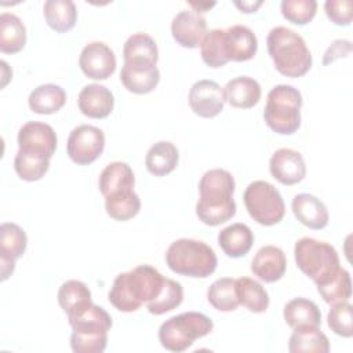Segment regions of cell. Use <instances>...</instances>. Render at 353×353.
<instances>
[{"mask_svg": "<svg viewBox=\"0 0 353 353\" xmlns=\"http://www.w3.org/2000/svg\"><path fill=\"white\" fill-rule=\"evenodd\" d=\"M28 237L25 230L14 222H3L0 226V259L15 262L25 254Z\"/></svg>", "mask_w": 353, "mask_h": 353, "instance_id": "obj_32", "label": "cell"}, {"mask_svg": "<svg viewBox=\"0 0 353 353\" xmlns=\"http://www.w3.org/2000/svg\"><path fill=\"white\" fill-rule=\"evenodd\" d=\"M106 214L116 221H128L141 210V199L134 190L105 197Z\"/></svg>", "mask_w": 353, "mask_h": 353, "instance_id": "obj_37", "label": "cell"}, {"mask_svg": "<svg viewBox=\"0 0 353 353\" xmlns=\"http://www.w3.org/2000/svg\"><path fill=\"white\" fill-rule=\"evenodd\" d=\"M66 103V92L61 85L47 83L37 85L29 94L28 105L32 112L39 114H52Z\"/></svg>", "mask_w": 353, "mask_h": 353, "instance_id": "obj_25", "label": "cell"}, {"mask_svg": "<svg viewBox=\"0 0 353 353\" xmlns=\"http://www.w3.org/2000/svg\"><path fill=\"white\" fill-rule=\"evenodd\" d=\"M43 14L47 25L58 33L70 30L77 21V8L72 0H47Z\"/></svg>", "mask_w": 353, "mask_h": 353, "instance_id": "obj_29", "label": "cell"}, {"mask_svg": "<svg viewBox=\"0 0 353 353\" xmlns=\"http://www.w3.org/2000/svg\"><path fill=\"white\" fill-rule=\"evenodd\" d=\"M291 353H328L330 341L327 335L316 325L295 328L288 341Z\"/></svg>", "mask_w": 353, "mask_h": 353, "instance_id": "obj_27", "label": "cell"}, {"mask_svg": "<svg viewBox=\"0 0 353 353\" xmlns=\"http://www.w3.org/2000/svg\"><path fill=\"white\" fill-rule=\"evenodd\" d=\"M120 80L124 88L132 94H149L160 81V70L156 65L124 63L120 72Z\"/></svg>", "mask_w": 353, "mask_h": 353, "instance_id": "obj_19", "label": "cell"}, {"mask_svg": "<svg viewBox=\"0 0 353 353\" xmlns=\"http://www.w3.org/2000/svg\"><path fill=\"white\" fill-rule=\"evenodd\" d=\"M18 150L44 159H51L57 149L54 128L43 121H28L18 131Z\"/></svg>", "mask_w": 353, "mask_h": 353, "instance_id": "obj_10", "label": "cell"}, {"mask_svg": "<svg viewBox=\"0 0 353 353\" xmlns=\"http://www.w3.org/2000/svg\"><path fill=\"white\" fill-rule=\"evenodd\" d=\"M165 263L176 274L205 279L215 272L218 259L215 251L204 241L178 239L167 248Z\"/></svg>", "mask_w": 353, "mask_h": 353, "instance_id": "obj_4", "label": "cell"}, {"mask_svg": "<svg viewBox=\"0 0 353 353\" xmlns=\"http://www.w3.org/2000/svg\"><path fill=\"white\" fill-rule=\"evenodd\" d=\"M189 106L194 114L212 119L223 110L225 92L223 88L214 80H199L193 83L189 91Z\"/></svg>", "mask_w": 353, "mask_h": 353, "instance_id": "obj_12", "label": "cell"}, {"mask_svg": "<svg viewBox=\"0 0 353 353\" xmlns=\"http://www.w3.org/2000/svg\"><path fill=\"white\" fill-rule=\"evenodd\" d=\"M189 6L193 8V11L194 12H197V14H204V12H207L211 7H214L215 6V3H203V1H199V3H194V1H190L189 3Z\"/></svg>", "mask_w": 353, "mask_h": 353, "instance_id": "obj_46", "label": "cell"}, {"mask_svg": "<svg viewBox=\"0 0 353 353\" xmlns=\"http://www.w3.org/2000/svg\"><path fill=\"white\" fill-rule=\"evenodd\" d=\"M295 218L309 229L320 230L328 225L330 215L325 204L310 193H299L291 203Z\"/></svg>", "mask_w": 353, "mask_h": 353, "instance_id": "obj_17", "label": "cell"}, {"mask_svg": "<svg viewBox=\"0 0 353 353\" xmlns=\"http://www.w3.org/2000/svg\"><path fill=\"white\" fill-rule=\"evenodd\" d=\"M234 6L241 12L250 14V12H255L262 6V1L261 0H258V1H234Z\"/></svg>", "mask_w": 353, "mask_h": 353, "instance_id": "obj_45", "label": "cell"}, {"mask_svg": "<svg viewBox=\"0 0 353 353\" xmlns=\"http://www.w3.org/2000/svg\"><path fill=\"white\" fill-rule=\"evenodd\" d=\"M210 305L219 312H233L237 309L239 299L236 294V280L232 277H221L215 280L207 291Z\"/></svg>", "mask_w": 353, "mask_h": 353, "instance_id": "obj_35", "label": "cell"}, {"mask_svg": "<svg viewBox=\"0 0 353 353\" xmlns=\"http://www.w3.org/2000/svg\"><path fill=\"white\" fill-rule=\"evenodd\" d=\"M269 171L281 185L299 183L306 175L305 159L298 150L290 148L277 149L270 157Z\"/></svg>", "mask_w": 353, "mask_h": 353, "instance_id": "obj_13", "label": "cell"}, {"mask_svg": "<svg viewBox=\"0 0 353 353\" xmlns=\"http://www.w3.org/2000/svg\"><path fill=\"white\" fill-rule=\"evenodd\" d=\"M124 63L131 65H156L159 61V48L154 39L146 33L131 34L123 47Z\"/></svg>", "mask_w": 353, "mask_h": 353, "instance_id": "obj_22", "label": "cell"}, {"mask_svg": "<svg viewBox=\"0 0 353 353\" xmlns=\"http://www.w3.org/2000/svg\"><path fill=\"white\" fill-rule=\"evenodd\" d=\"M226 51L229 61L244 62L255 57L258 40L255 33L244 25H233L225 29Z\"/></svg>", "mask_w": 353, "mask_h": 353, "instance_id": "obj_18", "label": "cell"}, {"mask_svg": "<svg viewBox=\"0 0 353 353\" xmlns=\"http://www.w3.org/2000/svg\"><path fill=\"white\" fill-rule=\"evenodd\" d=\"M236 182L233 175L222 168H212L204 172L199 182L200 199L196 204L197 218L208 225L218 226L228 222L236 214L233 200Z\"/></svg>", "mask_w": 353, "mask_h": 353, "instance_id": "obj_1", "label": "cell"}, {"mask_svg": "<svg viewBox=\"0 0 353 353\" xmlns=\"http://www.w3.org/2000/svg\"><path fill=\"white\" fill-rule=\"evenodd\" d=\"M352 319L353 306L349 303V301L334 303L327 314V323L331 331L343 338H350L353 335Z\"/></svg>", "mask_w": 353, "mask_h": 353, "instance_id": "obj_41", "label": "cell"}, {"mask_svg": "<svg viewBox=\"0 0 353 353\" xmlns=\"http://www.w3.org/2000/svg\"><path fill=\"white\" fill-rule=\"evenodd\" d=\"M79 66L88 79L106 80L116 70V57L103 41H91L81 50Z\"/></svg>", "mask_w": 353, "mask_h": 353, "instance_id": "obj_11", "label": "cell"}, {"mask_svg": "<svg viewBox=\"0 0 353 353\" xmlns=\"http://www.w3.org/2000/svg\"><path fill=\"white\" fill-rule=\"evenodd\" d=\"M317 291L328 305L347 302L352 296V280L349 272L339 268L331 279L317 285Z\"/></svg>", "mask_w": 353, "mask_h": 353, "instance_id": "obj_36", "label": "cell"}, {"mask_svg": "<svg viewBox=\"0 0 353 353\" xmlns=\"http://www.w3.org/2000/svg\"><path fill=\"white\" fill-rule=\"evenodd\" d=\"M225 101L239 109H250L261 99V84L250 76H237L223 87Z\"/></svg>", "mask_w": 353, "mask_h": 353, "instance_id": "obj_20", "label": "cell"}, {"mask_svg": "<svg viewBox=\"0 0 353 353\" xmlns=\"http://www.w3.org/2000/svg\"><path fill=\"white\" fill-rule=\"evenodd\" d=\"M212 320L200 312H185L165 320L159 328V341L170 352H185L196 339L208 335Z\"/></svg>", "mask_w": 353, "mask_h": 353, "instance_id": "obj_6", "label": "cell"}, {"mask_svg": "<svg viewBox=\"0 0 353 353\" xmlns=\"http://www.w3.org/2000/svg\"><path fill=\"white\" fill-rule=\"evenodd\" d=\"M135 176L131 167L124 161L109 163L101 172L98 179L99 192L103 197L113 196L121 192L134 190Z\"/></svg>", "mask_w": 353, "mask_h": 353, "instance_id": "obj_21", "label": "cell"}, {"mask_svg": "<svg viewBox=\"0 0 353 353\" xmlns=\"http://www.w3.org/2000/svg\"><path fill=\"white\" fill-rule=\"evenodd\" d=\"M218 244L229 258H241L254 244V233L245 223H232L218 233Z\"/></svg>", "mask_w": 353, "mask_h": 353, "instance_id": "obj_23", "label": "cell"}, {"mask_svg": "<svg viewBox=\"0 0 353 353\" xmlns=\"http://www.w3.org/2000/svg\"><path fill=\"white\" fill-rule=\"evenodd\" d=\"M327 17L339 26H347L352 22V1L350 0H327L324 3Z\"/></svg>", "mask_w": 353, "mask_h": 353, "instance_id": "obj_43", "label": "cell"}, {"mask_svg": "<svg viewBox=\"0 0 353 353\" xmlns=\"http://www.w3.org/2000/svg\"><path fill=\"white\" fill-rule=\"evenodd\" d=\"M57 298L66 316H72L92 303L90 288L80 280H68L62 283Z\"/></svg>", "mask_w": 353, "mask_h": 353, "instance_id": "obj_30", "label": "cell"}, {"mask_svg": "<svg viewBox=\"0 0 353 353\" xmlns=\"http://www.w3.org/2000/svg\"><path fill=\"white\" fill-rule=\"evenodd\" d=\"M294 256L299 270L316 285L325 283L341 268L336 250L331 244L312 237H302L295 243Z\"/></svg>", "mask_w": 353, "mask_h": 353, "instance_id": "obj_7", "label": "cell"}, {"mask_svg": "<svg viewBox=\"0 0 353 353\" xmlns=\"http://www.w3.org/2000/svg\"><path fill=\"white\" fill-rule=\"evenodd\" d=\"M302 95L290 84L274 85L266 98L263 119L268 127L280 135H291L301 127Z\"/></svg>", "mask_w": 353, "mask_h": 353, "instance_id": "obj_5", "label": "cell"}, {"mask_svg": "<svg viewBox=\"0 0 353 353\" xmlns=\"http://www.w3.org/2000/svg\"><path fill=\"white\" fill-rule=\"evenodd\" d=\"M72 331H98L108 332L112 328L110 314L101 306L91 303L83 310L68 316Z\"/></svg>", "mask_w": 353, "mask_h": 353, "instance_id": "obj_31", "label": "cell"}, {"mask_svg": "<svg viewBox=\"0 0 353 353\" xmlns=\"http://www.w3.org/2000/svg\"><path fill=\"white\" fill-rule=\"evenodd\" d=\"M352 51V41L345 39H338L331 43V46L325 50L323 57V65H328L338 58L347 57Z\"/></svg>", "mask_w": 353, "mask_h": 353, "instance_id": "obj_44", "label": "cell"}, {"mask_svg": "<svg viewBox=\"0 0 353 353\" xmlns=\"http://www.w3.org/2000/svg\"><path fill=\"white\" fill-rule=\"evenodd\" d=\"M266 46L274 68L283 76L302 77L312 68V54L303 37L290 28L270 29Z\"/></svg>", "mask_w": 353, "mask_h": 353, "instance_id": "obj_3", "label": "cell"}, {"mask_svg": "<svg viewBox=\"0 0 353 353\" xmlns=\"http://www.w3.org/2000/svg\"><path fill=\"white\" fill-rule=\"evenodd\" d=\"M283 316L285 323L292 328H301L307 325L320 327L321 324V312L319 306L307 298H294L285 303Z\"/></svg>", "mask_w": 353, "mask_h": 353, "instance_id": "obj_26", "label": "cell"}, {"mask_svg": "<svg viewBox=\"0 0 353 353\" xmlns=\"http://www.w3.org/2000/svg\"><path fill=\"white\" fill-rule=\"evenodd\" d=\"M48 168L50 160L44 157L29 154L22 150H18L14 157V170L17 175L26 182H34L41 179Z\"/></svg>", "mask_w": 353, "mask_h": 353, "instance_id": "obj_39", "label": "cell"}, {"mask_svg": "<svg viewBox=\"0 0 353 353\" xmlns=\"http://www.w3.org/2000/svg\"><path fill=\"white\" fill-rule=\"evenodd\" d=\"M200 55L203 62L214 69L222 68L229 62L225 29H212L205 33L200 44Z\"/></svg>", "mask_w": 353, "mask_h": 353, "instance_id": "obj_34", "label": "cell"}, {"mask_svg": "<svg viewBox=\"0 0 353 353\" xmlns=\"http://www.w3.org/2000/svg\"><path fill=\"white\" fill-rule=\"evenodd\" d=\"M287 269V258L281 248L276 245L261 247L251 261V272L265 283L280 280Z\"/></svg>", "mask_w": 353, "mask_h": 353, "instance_id": "obj_16", "label": "cell"}, {"mask_svg": "<svg viewBox=\"0 0 353 353\" xmlns=\"http://www.w3.org/2000/svg\"><path fill=\"white\" fill-rule=\"evenodd\" d=\"M182 301H183V288L181 283L165 277L164 285L160 294L152 302L146 303V307L149 313L154 316H160L178 307L182 303Z\"/></svg>", "mask_w": 353, "mask_h": 353, "instance_id": "obj_38", "label": "cell"}, {"mask_svg": "<svg viewBox=\"0 0 353 353\" xmlns=\"http://www.w3.org/2000/svg\"><path fill=\"white\" fill-rule=\"evenodd\" d=\"M105 149V134L101 128L91 124L74 127L66 142L69 159L79 165L94 163Z\"/></svg>", "mask_w": 353, "mask_h": 353, "instance_id": "obj_9", "label": "cell"}, {"mask_svg": "<svg viewBox=\"0 0 353 353\" xmlns=\"http://www.w3.org/2000/svg\"><path fill=\"white\" fill-rule=\"evenodd\" d=\"M179 160L176 146L170 141H159L152 145L145 157L146 170L154 176H164L172 172Z\"/></svg>", "mask_w": 353, "mask_h": 353, "instance_id": "obj_24", "label": "cell"}, {"mask_svg": "<svg viewBox=\"0 0 353 353\" xmlns=\"http://www.w3.org/2000/svg\"><path fill=\"white\" fill-rule=\"evenodd\" d=\"M243 200L250 216L259 225L272 226L284 218V200L277 188L270 182H251L244 190Z\"/></svg>", "mask_w": 353, "mask_h": 353, "instance_id": "obj_8", "label": "cell"}, {"mask_svg": "<svg viewBox=\"0 0 353 353\" xmlns=\"http://www.w3.org/2000/svg\"><path fill=\"white\" fill-rule=\"evenodd\" d=\"M108 345V332L72 331L70 347L74 353H102Z\"/></svg>", "mask_w": 353, "mask_h": 353, "instance_id": "obj_42", "label": "cell"}, {"mask_svg": "<svg viewBox=\"0 0 353 353\" xmlns=\"http://www.w3.org/2000/svg\"><path fill=\"white\" fill-rule=\"evenodd\" d=\"M171 33L179 46L196 48L207 33L205 18L193 10H182L172 18Z\"/></svg>", "mask_w": 353, "mask_h": 353, "instance_id": "obj_14", "label": "cell"}, {"mask_svg": "<svg viewBox=\"0 0 353 353\" xmlns=\"http://www.w3.org/2000/svg\"><path fill=\"white\" fill-rule=\"evenodd\" d=\"M280 10L283 17L295 23L306 25L309 23L317 11L316 0H283L280 3Z\"/></svg>", "mask_w": 353, "mask_h": 353, "instance_id": "obj_40", "label": "cell"}, {"mask_svg": "<svg viewBox=\"0 0 353 353\" xmlns=\"http://www.w3.org/2000/svg\"><path fill=\"white\" fill-rule=\"evenodd\" d=\"M236 294L239 303L252 313H263L269 307V295L266 290L254 279H237Z\"/></svg>", "mask_w": 353, "mask_h": 353, "instance_id": "obj_33", "label": "cell"}, {"mask_svg": "<svg viewBox=\"0 0 353 353\" xmlns=\"http://www.w3.org/2000/svg\"><path fill=\"white\" fill-rule=\"evenodd\" d=\"M165 277L150 265H139L116 276L108 294L109 302L120 312L131 313L152 302L160 294Z\"/></svg>", "mask_w": 353, "mask_h": 353, "instance_id": "obj_2", "label": "cell"}, {"mask_svg": "<svg viewBox=\"0 0 353 353\" xmlns=\"http://www.w3.org/2000/svg\"><path fill=\"white\" fill-rule=\"evenodd\" d=\"M26 44V28L19 17L11 12L0 15V51L17 54Z\"/></svg>", "mask_w": 353, "mask_h": 353, "instance_id": "obj_28", "label": "cell"}, {"mask_svg": "<svg viewBox=\"0 0 353 353\" xmlns=\"http://www.w3.org/2000/svg\"><path fill=\"white\" fill-rule=\"evenodd\" d=\"M79 110L90 119H105L114 108V97L102 84H88L81 88L77 97Z\"/></svg>", "mask_w": 353, "mask_h": 353, "instance_id": "obj_15", "label": "cell"}]
</instances>
